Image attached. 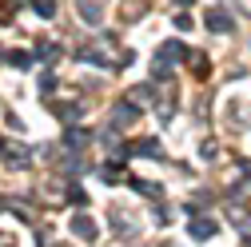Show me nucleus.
Returning a JSON list of instances; mask_svg holds the SVG:
<instances>
[{
  "mask_svg": "<svg viewBox=\"0 0 251 247\" xmlns=\"http://www.w3.org/2000/svg\"><path fill=\"white\" fill-rule=\"evenodd\" d=\"M215 231H219L215 220H196V223H192V235H196V239H207V235H215Z\"/></svg>",
  "mask_w": 251,
  "mask_h": 247,
  "instance_id": "5",
  "label": "nucleus"
},
{
  "mask_svg": "<svg viewBox=\"0 0 251 247\" xmlns=\"http://www.w3.org/2000/svg\"><path fill=\"white\" fill-rule=\"evenodd\" d=\"M68 148H72V151H80V148H88V132H80V128H72V132H68Z\"/></svg>",
  "mask_w": 251,
  "mask_h": 247,
  "instance_id": "6",
  "label": "nucleus"
},
{
  "mask_svg": "<svg viewBox=\"0 0 251 247\" xmlns=\"http://www.w3.org/2000/svg\"><path fill=\"white\" fill-rule=\"evenodd\" d=\"M80 16H84L88 24H100V20H104V12H100L96 4H80Z\"/></svg>",
  "mask_w": 251,
  "mask_h": 247,
  "instance_id": "7",
  "label": "nucleus"
},
{
  "mask_svg": "<svg viewBox=\"0 0 251 247\" xmlns=\"http://www.w3.org/2000/svg\"><path fill=\"white\" fill-rule=\"evenodd\" d=\"M8 64L12 68H32V56L28 52H8Z\"/></svg>",
  "mask_w": 251,
  "mask_h": 247,
  "instance_id": "8",
  "label": "nucleus"
},
{
  "mask_svg": "<svg viewBox=\"0 0 251 247\" xmlns=\"http://www.w3.org/2000/svg\"><path fill=\"white\" fill-rule=\"evenodd\" d=\"M52 112L64 120V124H72V120H80V116H84V108H80V104H56Z\"/></svg>",
  "mask_w": 251,
  "mask_h": 247,
  "instance_id": "4",
  "label": "nucleus"
},
{
  "mask_svg": "<svg viewBox=\"0 0 251 247\" xmlns=\"http://www.w3.org/2000/svg\"><path fill=\"white\" fill-rule=\"evenodd\" d=\"M176 4H192V0H176Z\"/></svg>",
  "mask_w": 251,
  "mask_h": 247,
  "instance_id": "11",
  "label": "nucleus"
},
{
  "mask_svg": "<svg viewBox=\"0 0 251 247\" xmlns=\"http://www.w3.org/2000/svg\"><path fill=\"white\" fill-rule=\"evenodd\" d=\"M72 231H76L84 243H92V239H96V223H92L88 215H76V220H72Z\"/></svg>",
  "mask_w": 251,
  "mask_h": 247,
  "instance_id": "1",
  "label": "nucleus"
},
{
  "mask_svg": "<svg viewBox=\"0 0 251 247\" xmlns=\"http://www.w3.org/2000/svg\"><path fill=\"white\" fill-rule=\"evenodd\" d=\"M56 88V76H40V92H52Z\"/></svg>",
  "mask_w": 251,
  "mask_h": 247,
  "instance_id": "10",
  "label": "nucleus"
},
{
  "mask_svg": "<svg viewBox=\"0 0 251 247\" xmlns=\"http://www.w3.org/2000/svg\"><path fill=\"white\" fill-rule=\"evenodd\" d=\"M207 28L211 32H231V16L227 12H207Z\"/></svg>",
  "mask_w": 251,
  "mask_h": 247,
  "instance_id": "2",
  "label": "nucleus"
},
{
  "mask_svg": "<svg viewBox=\"0 0 251 247\" xmlns=\"http://www.w3.org/2000/svg\"><path fill=\"white\" fill-rule=\"evenodd\" d=\"M140 116V108H132V104H124V108H116L112 112V124H116V128H124V124H132Z\"/></svg>",
  "mask_w": 251,
  "mask_h": 247,
  "instance_id": "3",
  "label": "nucleus"
},
{
  "mask_svg": "<svg viewBox=\"0 0 251 247\" xmlns=\"http://www.w3.org/2000/svg\"><path fill=\"white\" fill-rule=\"evenodd\" d=\"M32 8H36V16H44V20H48V16H56V4H52V0H36Z\"/></svg>",
  "mask_w": 251,
  "mask_h": 247,
  "instance_id": "9",
  "label": "nucleus"
}]
</instances>
